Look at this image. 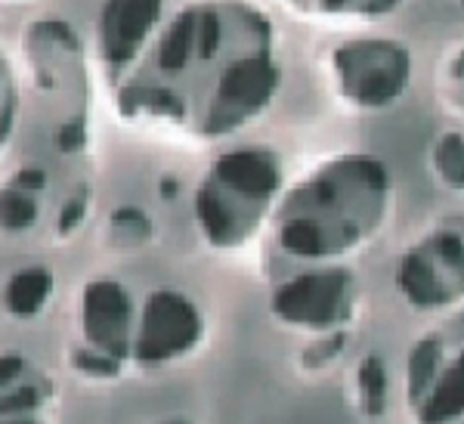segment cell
Here are the masks:
<instances>
[{
    "label": "cell",
    "instance_id": "1",
    "mask_svg": "<svg viewBox=\"0 0 464 424\" xmlns=\"http://www.w3.org/2000/svg\"><path fill=\"white\" fill-rule=\"evenodd\" d=\"M118 106L140 121L214 140L257 118L279 72L269 28L236 4H186L168 22L152 13L140 43L111 72Z\"/></svg>",
    "mask_w": 464,
    "mask_h": 424
},
{
    "label": "cell",
    "instance_id": "2",
    "mask_svg": "<svg viewBox=\"0 0 464 424\" xmlns=\"http://www.w3.org/2000/svg\"><path fill=\"white\" fill-rule=\"evenodd\" d=\"M387 170L378 159H338L282 205L279 245L288 255L310 260L343 255L375 233L387 207Z\"/></svg>",
    "mask_w": 464,
    "mask_h": 424
},
{
    "label": "cell",
    "instance_id": "3",
    "mask_svg": "<svg viewBox=\"0 0 464 424\" xmlns=\"http://www.w3.org/2000/svg\"><path fill=\"white\" fill-rule=\"evenodd\" d=\"M276 186H279V168L273 155L260 149L229 155L227 161H220L201 202L208 233L223 245L245 239L266 211L269 198L276 196Z\"/></svg>",
    "mask_w": 464,
    "mask_h": 424
},
{
    "label": "cell",
    "instance_id": "4",
    "mask_svg": "<svg viewBox=\"0 0 464 424\" xmlns=\"http://www.w3.org/2000/svg\"><path fill=\"white\" fill-rule=\"evenodd\" d=\"M341 91L362 109L400 100L409 81V53L391 41H356L334 53Z\"/></svg>",
    "mask_w": 464,
    "mask_h": 424
},
{
    "label": "cell",
    "instance_id": "5",
    "mask_svg": "<svg viewBox=\"0 0 464 424\" xmlns=\"http://www.w3.org/2000/svg\"><path fill=\"white\" fill-rule=\"evenodd\" d=\"M400 292L418 310H440L464 294V239L433 233L409 251L400 266Z\"/></svg>",
    "mask_w": 464,
    "mask_h": 424
},
{
    "label": "cell",
    "instance_id": "6",
    "mask_svg": "<svg viewBox=\"0 0 464 424\" xmlns=\"http://www.w3.org/2000/svg\"><path fill=\"white\" fill-rule=\"evenodd\" d=\"M350 294L353 279L343 266L306 273L297 282L282 288L276 294V316H282L288 325L301 329H328L334 323H343L350 316Z\"/></svg>",
    "mask_w": 464,
    "mask_h": 424
},
{
    "label": "cell",
    "instance_id": "7",
    "mask_svg": "<svg viewBox=\"0 0 464 424\" xmlns=\"http://www.w3.org/2000/svg\"><path fill=\"white\" fill-rule=\"evenodd\" d=\"M421 421H452L464 415V347L452 366H443L424 400L415 406Z\"/></svg>",
    "mask_w": 464,
    "mask_h": 424
},
{
    "label": "cell",
    "instance_id": "8",
    "mask_svg": "<svg viewBox=\"0 0 464 424\" xmlns=\"http://www.w3.org/2000/svg\"><path fill=\"white\" fill-rule=\"evenodd\" d=\"M440 369H443V341L421 338L409 356V400L415 406L421 403L430 384L437 381Z\"/></svg>",
    "mask_w": 464,
    "mask_h": 424
},
{
    "label": "cell",
    "instance_id": "9",
    "mask_svg": "<svg viewBox=\"0 0 464 424\" xmlns=\"http://www.w3.org/2000/svg\"><path fill=\"white\" fill-rule=\"evenodd\" d=\"M433 165H437L440 180L452 189H464V137L461 133H446L433 149Z\"/></svg>",
    "mask_w": 464,
    "mask_h": 424
},
{
    "label": "cell",
    "instance_id": "10",
    "mask_svg": "<svg viewBox=\"0 0 464 424\" xmlns=\"http://www.w3.org/2000/svg\"><path fill=\"white\" fill-rule=\"evenodd\" d=\"M359 393L365 400V409L372 415H378L384 409V400H387V371H384V362L381 356H369V360L359 366Z\"/></svg>",
    "mask_w": 464,
    "mask_h": 424
},
{
    "label": "cell",
    "instance_id": "11",
    "mask_svg": "<svg viewBox=\"0 0 464 424\" xmlns=\"http://www.w3.org/2000/svg\"><path fill=\"white\" fill-rule=\"evenodd\" d=\"M13 121H16V81H13L10 59L0 50V149L10 140Z\"/></svg>",
    "mask_w": 464,
    "mask_h": 424
},
{
    "label": "cell",
    "instance_id": "12",
    "mask_svg": "<svg viewBox=\"0 0 464 424\" xmlns=\"http://www.w3.org/2000/svg\"><path fill=\"white\" fill-rule=\"evenodd\" d=\"M396 4H400V0H369V4H365V13H372V16H381V13L393 10Z\"/></svg>",
    "mask_w": 464,
    "mask_h": 424
},
{
    "label": "cell",
    "instance_id": "13",
    "mask_svg": "<svg viewBox=\"0 0 464 424\" xmlns=\"http://www.w3.org/2000/svg\"><path fill=\"white\" fill-rule=\"evenodd\" d=\"M322 6H325L328 13H338V10L347 6V0H322Z\"/></svg>",
    "mask_w": 464,
    "mask_h": 424
}]
</instances>
